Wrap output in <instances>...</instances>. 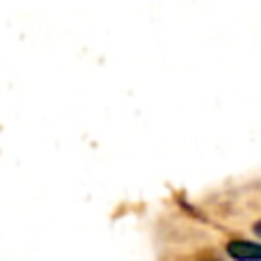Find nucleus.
<instances>
[{
	"mask_svg": "<svg viewBox=\"0 0 261 261\" xmlns=\"http://www.w3.org/2000/svg\"><path fill=\"white\" fill-rule=\"evenodd\" d=\"M252 231H254V236H257V239H261V218L252 225Z\"/></svg>",
	"mask_w": 261,
	"mask_h": 261,
	"instance_id": "obj_2",
	"label": "nucleus"
},
{
	"mask_svg": "<svg viewBox=\"0 0 261 261\" xmlns=\"http://www.w3.org/2000/svg\"><path fill=\"white\" fill-rule=\"evenodd\" d=\"M227 254L234 261H261V243L248 239H234L227 243Z\"/></svg>",
	"mask_w": 261,
	"mask_h": 261,
	"instance_id": "obj_1",
	"label": "nucleus"
}]
</instances>
